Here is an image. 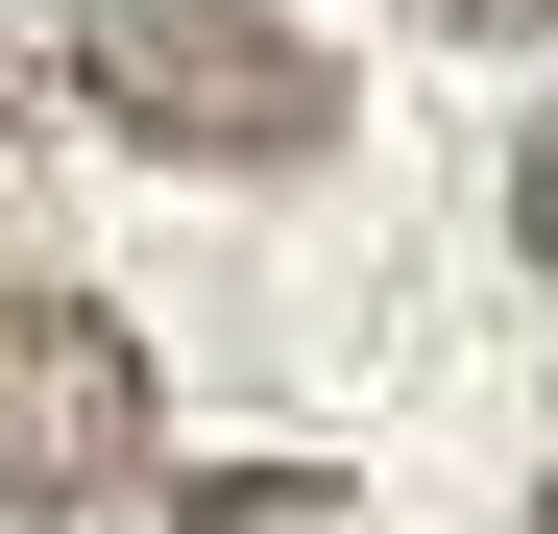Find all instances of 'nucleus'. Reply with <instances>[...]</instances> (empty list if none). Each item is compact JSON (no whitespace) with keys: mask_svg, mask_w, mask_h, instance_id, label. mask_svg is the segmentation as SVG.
Here are the masks:
<instances>
[{"mask_svg":"<svg viewBox=\"0 0 558 534\" xmlns=\"http://www.w3.org/2000/svg\"><path fill=\"white\" fill-rule=\"evenodd\" d=\"M510 243H534V267H558V146H510Z\"/></svg>","mask_w":558,"mask_h":534,"instance_id":"4","label":"nucleus"},{"mask_svg":"<svg viewBox=\"0 0 558 534\" xmlns=\"http://www.w3.org/2000/svg\"><path fill=\"white\" fill-rule=\"evenodd\" d=\"M0 122H25V98H0Z\"/></svg>","mask_w":558,"mask_h":534,"instance_id":"7","label":"nucleus"},{"mask_svg":"<svg viewBox=\"0 0 558 534\" xmlns=\"http://www.w3.org/2000/svg\"><path fill=\"white\" fill-rule=\"evenodd\" d=\"M73 98L170 170H316L340 146V49L292 0H73Z\"/></svg>","mask_w":558,"mask_h":534,"instance_id":"1","label":"nucleus"},{"mask_svg":"<svg viewBox=\"0 0 558 534\" xmlns=\"http://www.w3.org/2000/svg\"><path fill=\"white\" fill-rule=\"evenodd\" d=\"M461 25H558V0H461Z\"/></svg>","mask_w":558,"mask_h":534,"instance_id":"5","label":"nucleus"},{"mask_svg":"<svg viewBox=\"0 0 558 534\" xmlns=\"http://www.w3.org/2000/svg\"><path fill=\"white\" fill-rule=\"evenodd\" d=\"M170 534H340L316 462H243V486H170Z\"/></svg>","mask_w":558,"mask_h":534,"instance_id":"3","label":"nucleus"},{"mask_svg":"<svg viewBox=\"0 0 558 534\" xmlns=\"http://www.w3.org/2000/svg\"><path fill=\"white\" fill-rule=\"evenodd\" d=\"M534 534H558V486H534Z\"/></svg>","mask_w":558,"mask_h":534,"instance_id":"6","label":"nucleus"},{"mask_svg":"<svg viewBox=\"0 0 558 534\" xmlns=\"http://www.w3.org/2000/svg\"><path fill=\"white\" fill-rule=\"evenodd\" d=\"M170 462V389H146V340L98 292H0V510L73 534V510H146Z\"/></svg>","mask_w":558,"mask_h":534,"instance_id":"2","label":"nucleus"}]
</instances>
